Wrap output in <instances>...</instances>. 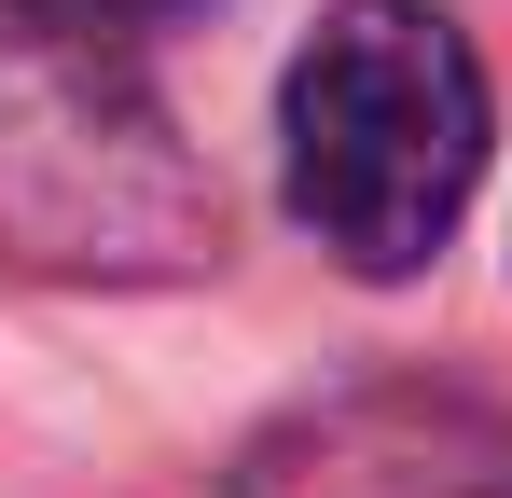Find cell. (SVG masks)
<instances>
[{"label":"cell","mask_w":512,"mask_h":498,"mask_svg":"<svg viewBox=\"0 0 512 498\" xmlns=\"http://www.w3.org/2000/svg\"><path fill=\"white\" fill-rule=\"evenodd\" d=\"M485 56L443 0H333L277 83V166L291 222L333 249L346 277H416L457 236L485 180Z\"/></svg>","instance_id":"cell-1"},{"label":"cell","mask_w":512,"mask_h":498,"mask_svg":"<svg viewBox=\"0 0 512 498\" xmlns=\"http://www.w3.org/2000/svg\"><path fill=\"white\" fill-rule=\"evenodd\" d=\"M208 263H222V180L153 111V83L70 42L42 0H0V277L153 291Z\"/></svg>","instance_id":"cell-2"},{"label":"cell","mask_w":512,"mask_h":498,"mask_svg":"<svg viewBox=\"0 0 512 498\" xmlns=\"http://www.w3.org/2000/svg\"><path fill=\"white\" fill-rule=\"evenodd\" d=\"M236 498H512V415L471 388L374 374V388H333L250 429Z\"/></svg>","instance_id":"cell-3"},{"label":"cell","mask_w":512,"mask_h":498,"mask_svg":"<svg viewBox=\"0 0 512 498\" xmlns=\"http://www.w3.org/2000/svg\"><path fill=\"white\" fill-rule=\"evenodd\" d=\"M42 14H56L70 42H97V56H139V42H153L167 14H194V0H42Z\"/></svg>","instance_id":"cell-4"}]
</instances>
